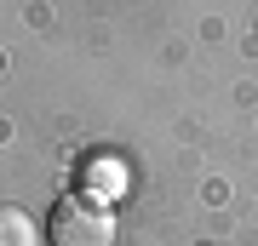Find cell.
Masks as SVG:
<instances>
[{
  "label": "cell",
  "mask_w": 258,
  "mask_h": 246,
  "mask_svg": "<svg viewBox=\"0 0 258 246\" xmlns=\"http://www.w3.org/2000/svg\"><path fill=\"white\" fill-rule=\"evenodd\" d=\"M0 246H35V223L18 206H0Z\"/></svg>",
  "instance_id": "2"
},
{
  "label": "cell",
  "mask_w": 258,
  "mask_h": 246,
  "mask_svg": "<svg viewBox=\"0 0 258 246\" xmlns=\"http://www.w3.org/2000/svg\"><path fill=\"white\" fill-rule=\"evenodd\" d=\"M46 240L52 246H109L115 240V218L98 201H86V195H63V201L52 206Z\"/></svg>",
  "instance_id": "1"
}]
</instances>
